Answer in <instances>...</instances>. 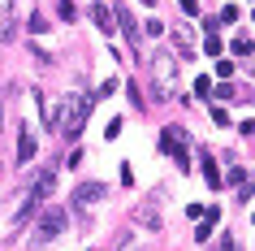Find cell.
Returning a JSON list of instances; mask_svg holds the SVG:
<instances>
[{
	"mask_svg": "<svg viewBox=\"0 0 255 251\" xmlns=\"http://www.w3.org/2000/svg\"><path fill=\"white\" fill-rule=\"evenodd\" d=\"M151 82H156V87H151L156 100H169V95L177 91V56L173 52H160V48H156V56H151Z\"/></svg>",
	"mask_w": 255,
	"mask_h": 251,
	"instance_id": "1",
	"label": "cell"
},
{
	"mask_svg": "<svg viewBox=\"0 0 255 251\" xmlns=\"http://www.w3.org/2000/svg\"><path fill=\"white\" fill-rule=\"evenodd\" d=\"M87 113H91V100H82V95H65V100H61V121H56V130L74 139V134L82 130V121H87Z\"/></svg>",
	"mask_w": 255,
	"mask_h": 251,
	"instance_id": "2",
	"label": "cell"
},
{
	"mask_svg": "<svg viewBox=\"0 0 255 251\" xmlns=\"http://www.w3.org/2000/svg\"><path fill=\"white\" fill-rule=\"evenodd\" d=\"M61 234H65V212H61V208H48L39 217V225H35V234H30V247L39 251V247H48V243L61 238Z\"/></svg>",
	"mask_w": 255,
	"mask_h": 251,
	"instance_id": "3",
	"label": "cell"
},
{
	"mask_svg": "<svg viewBox=\"0 0 255 251\" xmlns=\"http://www.w3.org/2000/svg\"><path fill=\"white\" fill-rule=\"evenodd\" d=\"M160 147H164V152H173L182 169H190V152H186V130H182V126H169V130L160 134Z\"/></svg>",
	"mask_w": 255,
	"mask_h": 251,
	"instance_id": "4",
	"label": "cell"
},
{
	"mask_svg": "<svg viewBox=\"0 0 255 251\" xmlns=\"http://www.w3.org/2000/svg\"><path fill=\"white\" fill-rule=\"evenodd\" d=\"M95 199H104V186H100V182H82L78 191H74V204H78V208L95 204Z\"/></svg>",
	"mask_w": 255,
	"mask_h": 251,
	"instance_id": "5",
	"label": "cell"
},
{
	"mask_svg": "<svg viewBox=\"0 0 255 251\" xmlns=\"http://www.w3.org/2000/svg\"><path fill=\"white\" fill-rule=\"evenodd\" d=\"M91 22L104 30V35H113V26H117V17H113V9H108V4H91Z\"/></svg>",
	"mask_w": 255,
	"mask_h": 251,
	"instance_id": "6",
	"label": "cell"
},
{
	"mask_svg": "<svg viewBox=\"0 0 255 251\" xmlns=\"http://www.w3.org/2000/svg\"><path fill=\"white\" fill-rule=\"evenodd\" d=\"M35 160V130H22V143H17V165H30Z\"/></svg>",
	"mask_w": 255,
	"mask_h": 251,
	"instance_id": "7",
	"label": "cell"
},
{
	"mask_svg": "<svg viewBox=\"0 0 255 251\" xmlns=\"http://www.w3.org/2000/svg\"><path fill=\"white\" fill-rule=\"evenodd\" d=\"M113 17H117V22H121V30H126V35H130V39L138 43V26H134V17H130V9H126V4H117V9H113Z\"/></svg>",
	"mask_w": 255,
	"mask_h": 251,
	"instance_id": "8",
	"label": "cell"
},
{
	"mask_svg": "<svg viewBox=\"0 0 255 251\" xmlns=\"http://www.w3.org/2000/svg\"><path fill=\"white\" fill-rule=\"evenodd\" d=\"M134 221H143V225H151V230H160V212L151 208V204H143V208H134Z\"/></svg>",
	"mask_w": 255,
	"mask_h": 251,
	"instance_id": "9",
	"label": "cell"
},
{
	"mask_svg": "<svg viewBox=\"0 0 255 251\" xmlns=\"http://www.w3.org/2000/svg\"><path fill=\"white\" fill-rule=\"evenodd\" d=\"M203 178H208V186H221V169H216V160H203Z\"/></svg>",
	"mask_w": 255,
	"mask_h": 251,
	"instance_id": "10",
	"label": "cell"
},
{
	"mask_svg": "<svg viewBox=\"0 0 255 251\" xmlns=\"http://www.w3.org/2000/svg\"><path fill=\"white\" fill-rule=\"evenodd\" d=\"M212 230H216V212H208V221H203L199 230H195V238H208V234H212Z\"/></svg>",
	"mask_w": 255,
	"mask_h": 251,
	"instance_id": "11",
	"label": "cell"
},
{
	"mask_svg": "<svg viewBox=\"0 0 255 251\" xmlns=\"http://www.w3.org/2000/svg\"><path fill=\"white\" fill-rule=\"evenodd\" d=\"M56 13L65 17V22H74V17H78V9H74V4H69V0H61V4H56Z\"/></svg>",
	"mask_w": 255,
	"mask_h": 251,
	"instance_id": "12",
	"label": "cell"
},
{
	"mask_svg": "<svg viewBox=\"0 0 255 251\" xmlns=\"http://www.w3.org/2000/svg\"><path fill=\"white\" fill-rule=\"evenodd\" d=\"M234 52H238V56H251V39H247V35H238V39H234Z\"/></svg>",
	"mask_w": 255,
	"mask_h": 251,
	"instance_id": "13",
	"label": "cell"
},
{
	"mask_svg": "<svg viewBox=\"0 0 255 251\" xmlns=\"http://www.w3.org/2000/svg\"><path fill=\"white\" fill-rule=\"evenodd\" d=\"M30 30H35V35H43V30H48V17L35 13V17H30Z\"/></svg>",
	"mask_w": 255,
	"mask_h": 251,
	"instance_id": "14",
	"label": "cell"
},
{
	"mask_svg": "<svg viewBox=\"0 0 255 251\" xmlns=\"http://www.w3.org/2000/svg\"><path fill=\"white\" fill-rule=\"evenodd\" d=\"M117 130H121V117H113V121L104 126V139H117Z\"/></svg>",
	"mask_w": 255,
	"mask_h": 251,
	"instance_id": "15",
	"label": "cell"
},
{
	"mask_svg": "<svg viewBox=\"0 0 255 251\" xmlns=\"http://www.w3.org/2000/svg\"><path fill=\"white\" fill-rule=\"evenodd\" d=\"M182 13H190V17H195V13H199V0H182Z\"/></svg>",
	"mask_w": 255,
	"mask_h": 251,
	"instance_id": "16",
	"label": "cell"
},
{
	"mask_svg": "<svg viewBox=\"0 0 255 251\" xmlns=\"http://www.w3.org/2000/svg\"><path fill=\"white\" fill-rule=\"evenodd\" d=\"M216 251H234V238L225 234V238H221V247H216Z\"/></svg>",
	"mask_w": 255,
	"mask_h": 251,
	"instance_id": "17",
	"label": "cell"
},
{
	"mask_svg": "<svg viewBox=\"0 0 255 251\" xmlns=\"http://www.w3.org/2000/svg\"><path fill=\"white\" fill-rule=\"evenodd\" d=\"M9 9H13V0H0V17H9Z\"/></svg>",
	"mask_w": 255,
	"mask_h": 251,
	"instance_id": "18",
	"label": "cell"
},
{
	"mask_svg": "<svg viewBox=\"0 0 255 251\" xmlns=\"http://www.w3.org/2000/svg\"><path fill=\"white\" fill-rule=\"evenodd\" d=\"M0 130H4V104H0Z\"/></svg>",
	"mask_w": 255,
	"mask_h": 251,
	"instance_id": "19",
	"label": "cell"
},
{
	"mask_svg": "<svg viewBox=\"0 0 255 251\" xmlns=\"http://www.w3.org/2000/svg\"><path fill=\"white\" fill-rule=\"evenodd\" d=\"M143 4H151V9H156V0H143Z\"/></svg>",
	"mask_w": 255,
	"mask_h": 251,
	"instance_id": "20",
	"label": "cell"
}]
</instances>
